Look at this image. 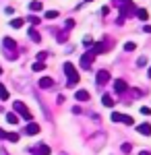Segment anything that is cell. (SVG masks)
I'll use <instances>...</instances> for the list:
<instances>
[{"label": "cell", "mask_w": 151, "mask_h": 155, "mask_svg": "<svg viewBox=\"0 0 151 155\" xmlns=\"http://www.w3.org/2000/svg\"><path fill=\"white\" fill-rule=\"evenodd\" d=\"M12 110H15V112H19L25 120H29V122H31V112H29V107L25 106L23 101H15V104H12Z\"/></svg>", "instance_id": "cell-3"}, {"label": "cell", "mask_w": 151, "mask_h": 155, "mask_svg": "<svg viewBox=\"0 0 151 155\" xmlns=\"http://www.w3.org/2000/svg\"><path fill=\"white\" fill-rule=\"evenodd\" d=\"M46 58H48V52H39V54H37V60H39V62H44Z\"/></svg>", "instance_id": "cell-30"}, {"label": "cell", "mask_w": 151, "mask_h": 155, "mask_svg": "<svg viewBox=\"0 0 151 155\" xmlns=\"http://www.w3.org/2000/svg\"><path fill=\"white\" fill-rule=\"evenodd\" d=\"M42 8H44V4H42L39 0H31V2H29V11H33V12H39Z\"/></svg>", "instance_id": "cell-12"}, {"label": "cell", "mask_w": 151, "mask_h": 155, "mask_svg": "<svg viewBox=\"0 0 151 155\" xmlns=\"http://www.w3.org/2000/svg\"><path fill=\"white\" fill-rule=\"evenodd\" d=\"M31 68H33L35 72H42V71H46V64H44V62H39V60H37V62H35L33 66H31Z\"/></svg>", "instance_id": "cell-18"}, {"label": "cell", "mask_w": 151, "mask_h": 155, "mask_svg": "<svg viewBox=\"0 0 151 155\" xmlns=\"http://www.w3.org/2000/svg\"><path fill=\"white\" fill-rule=\"evenodd\" d=\"M0 74H2V68H0Z\"/></svg>", "instance_id": "cell-40"}, {"label": "cell", "mask_w": 151, "mask_h": 155, "mask_svg": "<svg viewBox=\"0 0 151 155\" xmlns=\"http://www.w3.org/2000/svg\"><path fill=\"white\" fill-rule=\"evenodd\" d=\"M137 66H139V68H143V66H147V58H145V56H141V58L137 60Z\"/></svg>", "instance_id": "cell-24"}, {"label": "cell", "mask_w": 151, "mask_h": 155, "mask_svg": "<svg viewBox=\"0 0 151 155\" xmlns=\"http://www.w3.org/2000/svg\"><path fill=\"white\" fill-rule=\"evenodd\" d=\"M62 68H64V74H66V79H69V81H66V85H69V87H72V85H77L79 81H81V77H79L77 68H75L70 62H64V66H62Z\"/></svg>", "instance_id": "cell-2"}, {"label": "cell", "mask_w": 151, "mask_h": 155, "mask_svg": "<svg viewBox=\"0 0 151 155\" xmlns=\"http://www.w3.org/2000/svg\"><path fill=\"white\" fill-rule=\"evenodd\" d=\"M91 52L97 56V54H104V52H108V48H106V41H99V44H93Z\"/></svg>", "instance_id": "cell-10"}, {"label": "cell", "mask_w": 151, "mask_h": 155, "mask_svg": "<svg viewBox=\"0 0 151 155\" xmlns=\"http://www.w3.org/2000/svg\"><path fill=\"white\" fill-rule=\"evenodd\" d=\"M143 31H145V33H151V25H145V27H143Z\"/></svg>", "instance_id": "cell-35"}, {"label": "cell", "mask_w": 151, "mask_h": 155, "mask_svg": "<svg viewBox=\"0 0 151 155\" xmlns=\"http://www.w3.org/2000/svg\"><path fill=\"white\" fill-rule=\"evenodd\" d=\"M147 74H149V79H151V66H149V72H147Z\"/></svg>", "instance_id": "cell-38"}, {"label": "cell", "mask_w": 151, "mask_h": 155, "mask_svg": "<svg viewBox=\"0 0 151 155\" xmlns=\"http://www.w3.org/2000/svg\"><path fill=\"white\" fill-rule=\"evenodd\" d=\"M70 27H75V21H72V19H69V21H66V29H70Z\"/></svg>", "instance_id": "cell-34"}, {"label": "cell", "mask_w": 151, "mask_h": 155, "mask_svg": "<svg viewBox=\"0 0 151 155\" xmlns=\"http://www.w3.org/2000/svg\"><path fill=\"white\" fill-rule=\"evenodd\" d=\"M56 39H58V41H66V31H64V33H58Z\"/></svg>", "instance_id": "cell-33"}, {"label": "cell", "mask_w": 151, "mask_h": 155, "mask_svg": "<svg viewBox=\"0 0 151 155\" xmlns=\"http://www.w3.org/2000/svg\"><path fill=\"white\" fill-rule=\"evenodd\" d=\"M102 104H104L106 107H112V106H114V99H112L110 95H104V97H102Z\"/></svg>", "instance_id": "cell-17"}, {"label": "cell", "mask_w": 151, "mask_h": 155, "mask_svg": "<svg viewBox=\"0 0 151 155\" xmlns=\"http://www.w3.org/2000/svg\"><path fill=\"white\" fill-rule=\"evenodd\" d=\"M85 2H91V0H85Z\"/></svg>", "instance_id": "cell-39"}, {"label": "cell", "mask_w": 151, "mask_h": 155, "mask_svg": "<svg viewBox=\"0 0 151 155\" xmlns=\"http://www.w3.org/2000/svg\"><path fill=\"white\" fill-rule=\"evenodd\" d=\"M0 139H6V130H2V128H0Z\"/></svg>", "instance_id": "cell-36"}, {"label": "cell", "mask_w": 151, "mask_h": 155, "mask_svg": "<svg viewBox=\"0 0 151 155\" xmlns=\"http://www.w3.org/2000/svg\"><path fill=\"white\" fill-rule=\"evenodd\" d=\"M139 155H151L149 151H139Z\"/></svg>", "instance_id": "cell-37"}, {"label": "cell", "mask_w": 151, "mask_h": 155, "mask_svg": "<svg viewBox=\"0 0 151 155\" xmlns=\"http://www.w3.org/2000/svg\"><path fill=\"white\" fill-rule=\"evenodd\" d=\"M6 122H8V124H17V122H19V116H15V114H6Z\"/></svg>", "instance_id": "cell-20"}, {"label": "cell", "mask_w": 151, "mask_h": 155, "mask_svg": "<svg viewBox=\"0 0 151 155\" xmlns=\"http://www.w3.org/2000/svg\"><path fill=\"white\" fill-rule=\"evenodd\" d=\"M135 48H137V46H135L133 41H126V44H124V50H126V52H133Z\"/></svg>", "instance_id": "cell-27"}, {"label": "cell", "mask_w": 151, "mask_h": 155, "mask_svg": "<svg viewBox=\"0 0 151 155\" xmlns=\"http://www.w3.org/2000/svg\"><path fill=\"white\" fill-rule=\"evenodd\" d=\"M6 139H8L11 143H17V141H19V134H17V132H6Z\"/></svg>", "instance_id": "cell-21"}, {"label": "cell", "mask_w": 151, "mask_h": 155, "mask_svg": "<svg viewBox=\"0 0 151 155\" xmlns=\"http://www.w3.org/2000/svg\"><path fill=\"white\" fill-rule=\"evenodd\" d=\"M60 155H64V153H60Z\"/></svg>", "instance_id": "cell-42"}, {"label": "cell", "mask_w": 151, "mask_h": 155, "mask_svg": "<svg viewBox=\"0 0 151 155\" xmlns=\"http://www.w3.org/2000/svg\"><path fill=\"white\" fill-rule=\"evenodd\" d=\"M141 114H143V116H151V110L143 106V107H141Z\"/></svg>", "instance_id": "cell-31"}, {"label": "cell", "mask_w": 151, "mask_h": 155, "mask_svg": "<svg viewBox=\"0 0 151 155\" xmlns=\"http://www.w3.org/2000/svg\"><path fill=\"white\" fill-rule=\"evenodd\" d=\"M58 17V11H48L46 12V19H56Z\"/></svg>", "instance_id": "cell-26"}, {"label": "cell", "mask_w": 151, "mask_h": 155, "mask_svg": "<svg viewBox=\"0 0 151 155\" xmlns=\"http://www.w3.org/2000/svg\"><path fill=\"white\" fill-rule=\"evenodd\" d=\"M23 19H12L11 21V27H15V29H21V27H23Z\"/></svg>", "instance_id": "cell-19"}, {"label": "cell", "mask_w": 151, "mask_h": 155, "mask_svg": "<svg viewBox=\"0 0 151 155\" xmlns=\"http://www.w3.org/2000/svg\"><path fill=\"white\" fill-rule=\"evenodd\" d=\"M29 39H31V41H35V44H39V41H42V35H39L35 29H29Z\"/></svg>", "instance_id": "cell-14"}, {"label": "cell", "mask_w": 151, "mask_h": 155, "mask_svg": "<svg viewBox=\"0 0 151 155\" xmlns=\"http://www.w3.org/2000/svg\"><path fill=\"white\" fill-rule=\"evenodd\" d=\"M2 52H4V56L8 60H15L19 56V52H17V41H15L12 37H4V39H2Z\"/></svg>", "instance_id": "cell-1"}, {"label": "cell", "mask_w": 151, "mask_h": 155, "mask_svg": "<svg viewBox=\"0 0 151 155\" xmlns=\"http://www.w3.org/2000/svg\"><path fill=\"white\" fill-rule=\"evenodd\" d=\"M50 147H48L46 143H39V145H35V147H31V153L33 155H50Z\"/></svg>", "instance_id": "cell-5"}, {"label": "cell", "mask_w": 151, "mask_h": 155, "mask_svg": "<svg viewBox=\"0 0 151 155\" xmlns=\"http://www.w3.org/2000/svg\"><path fill=\"white\" fill-rule=\"evenodd\" d=\"M122 116H124V114H120V112H114V114H112V122H122Z\"/></svg>", "instance_id": "cell-23"}, {"label": "cell", "mask_w": 151, "mask_h": 155, "mask_svg": "<svg viewBox=\"0 0 151 155\" xmlns=\"http://www.w3.org/2000/svg\"><path fill=\"white\" fill-rule=\"evenodd\" d=\"M37 132H39V124H35V122H29L25 126V134H29V137L31 134H37Z\"/></svg>", "instance_id": "cell-8"}, {"label": "cell", "mask_w": 151, "mask_h": 155, "mask_svg": "<svg viewBox=\"0 0 151 155\" xmlns=\"http://www.w3.org/2000/svg\"><path fill=\"white\" fill-rule=\"evenodd\" d=\"M2 155H6V153H4V151H2Z\"/></svg>", "instance_id": "cell-41"}, {"label": "cell", "mask_w": 151, "mask_h": 155, "mask_svg": "<svg viewBox=\"0 0 151 155\" xmlns=\"http://www.w3.org/2000/svg\"><path fill=\"white\" fill-rule=\"evenodd\" d=\"M83 44H85L87 48H91V46H93V39H91L89 35H85V39H83Z\"/></svg>", "instance_id": "cell-28"}, {"label": "cell", "mask_w": 151, "mask_h": 155, "mask_svg": "<svg viewBox=\"0 0 151 155\" xmlns=\"http://www.w3.org/2000/svg\"><path fill=\"white\" fill-rule=\"evenodd\" d=\"M122 122H124L126 126H133V124H135V120L130 118V116H122Z\"/></svg>", "instance_id": "cell-25"}, {"label": "cell", "mask_w": 151, "mask_h": 155, "mask_svg": "<svg viewBox=\"0 0 151 155\" xmlns=\"http://www.w3.org/2000/svg\"><path fill=\"white\" fill-rule=\"evenodd\" d=\"M93 60H95V54L89 50L87 54H83V56H81V68L89 71V68H91V64H93Z\"/></svg>", "instance_id": "cell-4"}, {"label": "cell", "mask_w": 151, "mask_h": 155, "mask_svg": "<svg viewBox=\"0 0 151 155\" xmlns=\"http://www.w3.org/2000/svg\"><path fill=\"white\" fill-rule=\"evenodd\" d=\"M128 2H130V0H114V4H116V6H120V8H122L124 4H128Z\"/></svg>", "instance_id": "cell-29"}, {"label": "cell", "mask_w": 151, "mask_h": 155, "mask_svg": "<svg viewBox=\"0 0 151 155\" xmlns=\"http://www.w3.org/2000/svg\"><path fill=\"white\" fill-rule=\"evenodd\" d=\"M75 97H77L79 101H89V93H87L85 89H79V91L75 93Z\"/></svg>", "instance_id": "cell-13"}, {"label": "cell", "mask_w": 151, "mask_h": 155, "mask_svg": "<svg viewBox=\"0 0 151 155\" xmlns=\"http://www.w3.org/2000/svg\"><path fill=\"white\" fill-rule=\"evenodd\" d=\"M95 81H97V85H106L108 81H110V72H108V71H97Z\"/></svg>", "instance_id": "cell-7"}, {"label": "cell", "mask_w": 151, "mask_h": 155, "mask_svg": "<svg viewBox=\"0 0 151 155\" xmlns=\"http://www.w3.org/2000/svg\"><path fill=\"white\" fill-rule=\"evenodd\" d=\"M130 147H133L130 143H124L122 145V151H124V153H130Z\"/></svg>", "instance_id": "cell-32"}, {"label": "cell", "mask_w": 151, "mask_h": 155, "mask_svg": "<svg viewBox=\"0 0 151 155\" xmlns=\"http://www.w3.org/2000/svg\"><path fill=\"white\" fill-rule=\"evenodd\" d=\"M37 85H39L42 89H50V87H54V81H52L50 77H42V79L37 81Z\"/></svg>", "instance_id": "cell-9"}, {"label": "cell", "mask_w": 151, "mask_h": 155, "mask_svg": "<svg viewBox=\"0 0 151 155\" xmlns=\"http://www.w3.org/2000/svg\"><path fill=\"white\" fill-rule=\"evenodd\" d=\"M8 91H6V87H4V85L0 83V99H2V101H6V99H8Z\"/></svg>", "instance_id": "cell-16"}, {"label": "cell", "mask_w": 151, "mask_h": 155, "mask_svg": "<svg viewBox=\"0 0 151 155\" xmlns=\"http://www.w3.org/2000/svg\"><path fill=\"white\" fill-rule=\"evenodd\" d=\"M135 17H139L141 21H147V19H149V12L145 11V8H137V15H135Z\"/></svg>", "instance_id": "cell-15"}, {"label": "cell", "mask_w": 151, "mask_h": 155, "mask_svg": "<svg viewBox=\"0 0 151 155\" xmlns=\"http://www.w3.org/2000/svg\"><path fill=\"white\" fill-rule=\"evenodd\" d=\"M27 21H29L31 25H39V17H35V15H29V17H27Z\"/></svg>", "instance_id": "cell-22"}, {"label": "cell", "mask_w": 151, "mask_h": 155, "mask_svg": "<svg viewBox=\"0 0 151 155\" xmlns=\"http://www.w3.org/2000/svg\"><path fill=\"white\" fill-rule=\"evenodd\" d=\"M137 130H139L141 134H145V137H149V134H151V124L143 122V124H139V128H137Z\"/></svg>", "instance_id": "cell-11"}, {"label": "cell", "mask_w": 151, "mask_h": 155, "mask_svg": "<svg viewBox=\"0 0 151 155\" xmlns=\"http://www.w3.org/2000/svg\"><path fill=\"white\" fill-rule=\"evenodd\" d=\"M126 89H128L126 81H122V79H116V81H114V91H116L118 95H122V93H124Z\"/></svg>", "instance_id": "cell-6"}]
</instances>
